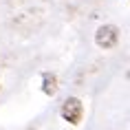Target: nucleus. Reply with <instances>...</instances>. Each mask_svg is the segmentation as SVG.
Listing matches in <instances>:
<instances>
[{"mask_svg":"<svg viewBox=\"0 0 130 130\" xmlns=\"http://www.w3.org/2000/svg\"><path fill=\"white\" fill-rule=\"evenodd\" d=\"M55 86H57V79H55V75L46 73V75L42 77V90H44L46 95H53V93H55Z\"/></svg>","mask_w":130,"mask_h":130,"instance_id":"obj_3","label":"nucleus"},{"mask_svg":"<svg viewBox=\"0 0 130 130\" xmlns=\"http://www.w3.org/2000/svg\"><path fill=\"white\" fill-rule=\"evenodd\" d=\"M82 115H84V108H82V102L77 97H69L66 102L62 104V119L64 121L77 126V123L82 121Z\"/></svg>","mask_w":130,"mask_h":130,"instance_id":"obj_1","label":"nucleus"},{"mask_svg":"<svg viewBox=\"0 0 130 130\" xmlns=\"http://www.w3.org/2000/svg\"><path fill=\"white\" fill-rule=\"evenodd\" d=\"M119 40V29L112 24H102L95 33V42L99 48H112Z\"/></svg>","mask_w":130,"mask_h":130,"instance_id":"obj_2","label":"nucleus"}]
</instances>
